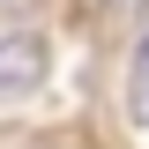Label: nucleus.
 I'll list each match as a JSON object with an SVG mask.
<instances>
[{
	"label": "nucleus",
	"instance_id": "2",
	"mask_svg": "<svg viewBox=\"0 0 149 149\" xmlns=\"http://www.w3.org/2000/svg\"><path fill=\"white\" fill-rule=\"evenodd\" d=\"M127 112L149 127V37L134 45V67H127Z\"/></svg>",
	"mask_w": 149,
	"mask_h": 149
},
{
	"label": "nucleus",
	"instance_id": "1",
	"mask_svg": "<svg viewBox=\"0 0 149 149\" xmlns=\"http://www.w3.org/2000/svg\"><path fill=\"white\" fill-rule=\"evenodd\" d=\"M45 37H30V30H15V37H0V97H22V90H37L45 82Z\"/></svg>",
	"mask_w": 149,
	"mask_h": 149
}]
</instances>
